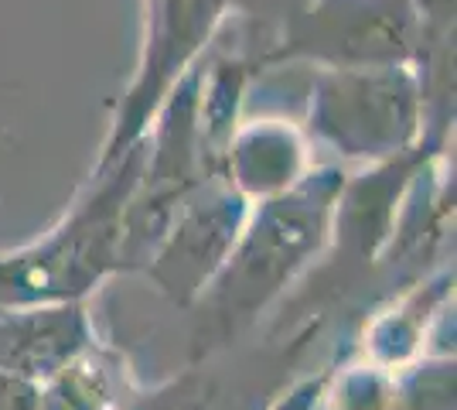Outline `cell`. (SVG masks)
Segmentation results:
<instances>
[{"label":"cell","instance_id":"obj_1","mask_svg":"<svg viewBox=\"0 0 457 410\" xmlns=\"http://www.w3.org/2000/svg\"><path fill=\"white\" fill-rule=\"evenodd\" d=\"M417 28L413 0H311L294 14V48L352 59L403 55Z\"/></svg>","mask_w":457,"mask_h":410}]
</instances>
